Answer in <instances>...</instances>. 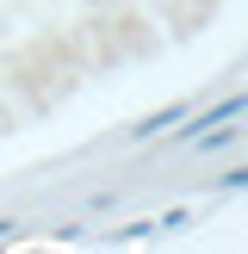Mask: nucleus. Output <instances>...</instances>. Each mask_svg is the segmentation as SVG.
<instances>
[{
	"instance_id": "obj_1",
	"label": "nucleus",
	"mask_w": 248,
	"mask_h": 254,
	"mask_svg": "<svg viewBox=\"0 0 248 254\" xmlns=\"http://www.w3.org/2000/svg\"><path fill=\"white\" fill-rule=\"evenodd\" d=\"M248 112V93H230V99H217V106H205L192 118V130H180V136H198V130H217V124H230V118H242Z\"/></svg>"
},
{
	"instance_id": "obj_2",
	"label": "nucleus",
	"mask_w": 248,
	"mask_h": 254,
	"mask_svg": "<svg viewBox=\"0 0 248 254\" xmlns=\"http://www.w3.org/2000/svg\"><path fill=\"white\" fill-rule=\"evenodd\" d=\"M180 118H186V106H180V99H174V106H161L155 118H143V124H136V136H168V130H174V124H180Z\"/></svg>"
},
{
	"instance_id": "obj_3",
	"label": "nucleus",
	"mask_w": 248,
	"mask_h": 254,
	"mask_svg": "<svg viewBox=\"0 0 248 254\" xmlns=\"http://www.w3.org/2000/svg\"><path fill=\"white\" fill-rule=\"evenodd\" d=\"M186 223H192V211H186V205H174V211H168V217H161V223H155V230H186Z\"/></svg>"
},
{
	"instance_id": "obj_4",
	"label": "nucleus",
	"mask_w": 248,
	"mask_h": 254,
	"mask_svg": "<svg viewBox=\"0 0 248 254\" xmlns=\"http://www.w3.org/2000/svg\"><path fill=\"white\" fill-rule=\"evenodd\" d=\"M217 186H223V192H236V186H248V168H230V174H223Z\"/></svg>"
}]
</instances>
